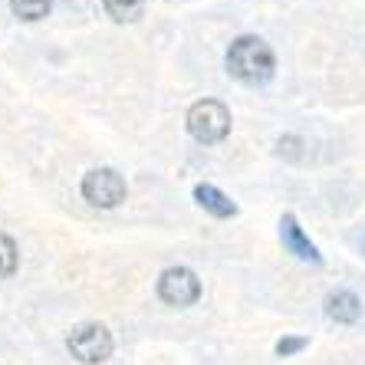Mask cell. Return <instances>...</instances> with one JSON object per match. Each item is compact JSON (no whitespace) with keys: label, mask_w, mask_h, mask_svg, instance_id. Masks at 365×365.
<instances>
[{"label":"cell","mask_w":365,"mask_h":365,"mask_svg":"<svg viewBox=\"0 0 365 365\" xmlns=\"http://www.w3.org/2000/svg\"><path fill=\"white\" fill-rule=\"evenodd\" d=\"M224 63H227L230 76L244 86H264L277 73V56H273L270 43L260 40V36H250V34L237 36V40L230 43Z\"/></svg>","instance_id":"6da1fadb"},{"label":"cell","mask_w":365,"mask_h":365,"mask_svg":"<svg viewBox=\"0 0 365 365\" xmlns=\"http://www.w3.org/2000/svg\"><path fill=\"white\" fill-rule=\"evenodd\" d=\"M191 138L201 145H217L230 135V109L217 99H201L187 109L185 119Z\"/></svg>","instance_id":"7a4b0ae2"},{"label":"cell","mask_w":365,"mask_h":365,"mask_svg":"<svg viewBox=\"0 0 365 365\" xmlns=\"http://www.w3.org/2000/svg\"><path fill=\"white\" fill-rule=\"evenodd\" d=\"M112 332L102 323H83L69 332L66 349L73 352V359H79L83 365H102L112 356Z\"/></svg>","instance_id":"3957f363"},{"label":"cell","mask_w":365,"mask_h":365,"mask_svg":"<svg viewBox=\"0 0 365 365\" xmlns=\"http://www.w3.org/2000/svg\"><path fill=\"white\" fill-rule=\"evenodd\" d=\"M125 178H122L115 168H93L83 178V197L93 207H119L125 201Z\"/></svg>","instance_id":"277c9868"},{"label":"cell","mask_w":365,"mask_h":365,"mask_svg":"<svg viewBox=\"0 0 365 365\" xmlns=\"http://www.w3.org/2000/svg\"><path fill=\"white\" fill-rule=\"evenodd\" d=\"M158 297L168 306H191L201 299V280H197L195 270L187 267H168V270L158 277Z\"/></svg>","instance_id":"5b68a950"},{"label":"cell","mask_w":365,"mask_h":365,"mask_svg":"<svg viewBox=\"0 0 365 365\" xmlns=\"http://www.w3.org/2000/svg\"><path fill=\"white\" fill-rule=\"evenodd\" d=\"M280 240L283 247H287L293 257H299V260H306V264H323V254L316 250V244L303 234V227H299V221L293 217V214H283L280 217Z\"/></svg>","instance_id":"8992f818"},{"label":"cell","mask_w":365,"mask_h":365,"mask_svg":"<svg viewBox=\"0 0 365 365\" xmlns=\"http://www.w3.org/2000/svg\"><path fill=\"white\" fill-rule=\"evenodd\" d=\"M326 316L332 323H342V326H352L362 319V299L352 293V289H336L326 297Z\"/></svg>","instance_id":"52a82bcc"},{"label":"cell","mask_w":365,"mask_h":365,"mask_svg":"<svg viewBox=\"0 0 365 365\" xmlns=\"http://www.w3.org/2000/svg\"><path fill=\"white\" fill-rule=\"evenodd\" d=\"M195 201L201 204L211 217H221V221H227V217L237 214V204L230 201L221 187H214V185H195Z\"/></svg>","instance_id":"ba28073f"},{"label":"cell","mask_w":365,"mask_h":365,"mask_svg":"<svg viewBox=\"0 0 365 365\" xmlns=\"http://www.w3.org/2000/svg\"><path fill=\"white\" fill-rule=\"evenodd\" d=\"M102 7L115 24H135L145 10V0H102Z\"/></svg>","instance_id":"9c48e42d"},{"label":"cell","mask_w":365,"mask_h":365,"mask_svg":"<svg viewBox=\"0 0 365 365\" xmlns=\"http://www.w3.org/2000/svg\"><path fill=\"white\" fill-rule=\"evenodd\" d=\"M53 0H10V10H14V17L17 20H26V24H36L50 14Z\"/></svg>","instance_id":"30bf717a"},{"label":"cell","mask_w":365,"mask_h":365,"mask_svg":"<svg viewBox=\"0 0 365 365\" xmlns=\"http://www.w3.org/2000/svg\"><path fill=\"white\" fill-rule=\"evenodd\" d=\"M17 264H20V254H17V244L14 237L0 234V280H7L17 273Z\"/></svg>","instance_id":"8fae6325"},{"label":"cell","mask_w":365,"mask_h":365,"mask_svg":"<svg viewBox=\"0 0 365 365\" xmlns=\"http://www.w3.org/2000/svg\"><path fill=\"white\" fill-rule=\"evenodd\" d=\"M306 346H309V339H306V336H283V339L277 342V356L289 359V356H297V352H303Z\"/></svg>","instance_id":"7c38bea8"},{"label":"cell","mask_w":365,"mask_h":365,"mask_svg":"<svg viewBox=\"0 0 365 365\" xmlns=\"http://www.w3.org/2000/svg\"><path fill=\"white\" fill-rule=\"evenodd\" d=\"M359 247H362V254H365V234H362V240H359Z\"/></svg>","instance_id":"4fadbf2b"}]
</instances>
